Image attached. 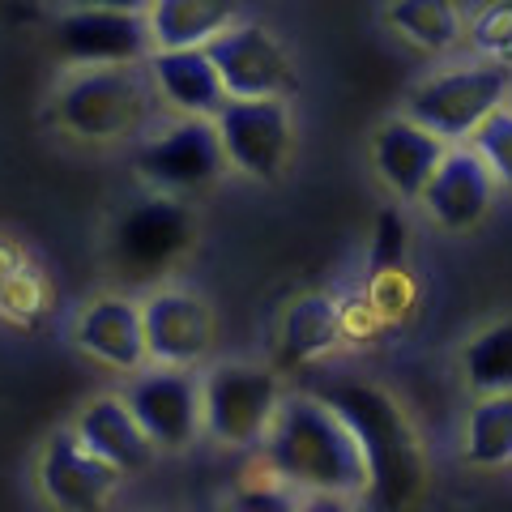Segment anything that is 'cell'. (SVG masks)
<instances>
[{
  "label": "cell",
  "mask_w": 512,
  "mask_h": 512,
  "mask_svg": "<svg viewBox=\"0 0 512 512\" xmlns=\"http://www.w3.org/2000/svg\"><path fill=\"white\" fill-rule=\"evenodd\" d=\"M265 466L308 495H363L367 461L355 431L325 397H282L265 431Z\"/></svg>",
  "instance_id": "obj_1"
},
{
  "label": "cell",
  "mask_w": 512,
  "mask_h": 512,
  "mask_svg": "<svg viewBox=\"0 0 512 512\" xmlns=\"http://www.w3.org/2000/svg\"><path fill=\"white\" fill-rule=\"evenodd\" d=\"M325 402L355 431L367 461V491H372V500L380 508H406L423 491L427 466H423L419 436H414L402 406L384 389H372V384H333V389H325Z\"/></svg>",
  "instance_id": "obj_2"
},
{
  "label": "cell",
  "mask_w": 512,
  "mask_h": 512,
  "mask_svg": "<svg viewBox=\"0 0 512 512\" xmlns=\"http://www.w3.org/2000/svg\"><path fill=\"white\" fill-rule=\"evenodd\" d=\"M56 116L82 141L133 137L150 116V82L133 64H86L60 86Z\"/></svg>",
  "instance_id": "obj_3"
},
{
  "label": "cell",
  "mask_w": 512,
  "mask_h": 512,
  "mask_svg": "<svg viewBox=\"0 0 512 512\" xmlns=\"http://www.w3.org/2000/svg\"><path fill=\"white\" fill-rule=\"evenodd\" d=\"M282 402L278 376L269 367L256 363H218L210 376L201 380V419H205V436L227 444V448H244V444H261L274 410Z\"/></svg>",
  "instance_id": "obj_4"
},
{
  "label": "cell",
  "mask_w": 512,
  "mask_h": 512,
  "mask_svg": "<svg viewBox=\"0 0 512 512\" xmlns=\"http://www.w3.org/2000/svg\"><path fill=\"white\" fill-rule=\"evenodd\" d=\"M508 73L500 64H466L419 82L406 99V116L444 141H461L508 99Z\"/></svg>",
  "instance_id": "obj_5"
},
{
  "label": "cell",
  "mask_w": 512,
  "mask_h": 512,
  "mask_svg": "<svg viewBox=\"0 0 512 512\" xmlns=\"http://www.w3.org/2000/svg\"><path fill=\"white\" fill-rule=\"evenodd\" d=\"M192 235H197V222H192V210L171 197V192H158V197L137 201L120 222L116 235H111V261L124 278L150 282L158 274L180 261V256L192 248Z\"/></svg>",
  "instance_id": "obj_6"
},
{
  "label": "cell",
  "mask_w": 512,
  "mask_h": 512,
  "mask_svg": "<svg viewBox=\"0 0 512 512\" xmlns=\"http://www.w3.org/2000/svg\"><path fill=\"white\" fill-rule=\"evenodd\" d=\"M137 175L154 192H171V197H188L218 184V175L227 171V154H222V137L214 120L188 116L180 124H171L167 133L150 137L133 158Z\"/></svg>",
  "instance_id": "obj_7"
},
{
  "label": "cell",
  "mask_w": 512,
  "mask_h": 512,
  "mask_svg": "<svg viewBox=\"0 0 512 512\" xmlns=\"http://www.w3.org/2000/svg\"><path fill=\"white\" fill-rule=\"evenodd\" d=\"M222 154L235 171L252 180H278L291 154V111L278 94L269 99H227L214 116Z\"/></svg>",
  "instance_id": "obj_8"
},
{
  "label": "cell",
  "mask_w": 512,
  "mask_h": 512,
  "mask_svg": "<svg viewBox=\"0 0 512 512\" xmlns=\"http://www.w3.org/2000/svg\"><path fill=\"white\" fill-rule=\"evenodd\" d=\"M56 47L73 64H141L154 52L146 9L77 5L56 22Z\"/></svg>",
  "instance_id": "obj_9"
},
{
  "label": "cell",
  "mask_w": 512,
  "mask_h": 512,
  "mask_svg": "<svg viewBox=\"0 0 512 512\" xmlns=\"http://www.w3.org/2000/svg\"><path fill=\"white\" fill-rule=\"evenodd\" d=\"M205 56L214 60L231 99H269V94L282 99L295 86L291 56L282 52V43L265 26L231 22L222 35L205 43Z\"/></svg>",
  "instance_id": "obj_10"
},
{
  "label": "cell",
  "mask_w": 512,
  "mask_h": 512,
  "mask_svg": "<svg viewBox=\"0 0 512 512\" xmlns=\"http://www.w3.org/2000/svg\"><path fill=\"white\" fill-rule=\"evenodd\" d=\"M128 410L137 414L141 431L154 440V448H171L180 453L205 431L201 419V380L188 367H158L128 384L124 393Z\"/></svg>",
  "instance_id": "obj_11"
},
{
  "label": "cell",
  "mask_w": 512,
  "mask_h": 512,
  "mask_svg": "<svg viewBox=\"0 0 512 512\" xmlns=\"http://www.w3.org/2000/svg\"><path fill=\"white\" fill-rule=\"evenodd\" d=\"M39 487L56 508L90 512L116 495L120 470L99 453H90L77 431H56L39 457Z\"/></svg>",
  "instance_id": "obj_12"
},
{
  "label": "cell",
  "mask_w": 512,
  "mask_h": 512,
  "mask_svg": "<svg viewBox=\"0 0 512 512\" xmlns=\"http://www.w3.org/2000/svg\"><path fill=\"white\" fill-rule=\"evenodd\" d=\"M141 329L154 363L192 367L214 346V312L188 291H158L141 303Z\"/></svg>",
  "instance_id": "obj_13"
},
{
  "label": "cell",
  "mask_w": 512,
  "mask_h": 512,
  "mask_svg": "<svg viewBox=\"0 0 512 512\" xmlns=\"http://www.w3.org/2000/svg\"><path fill=\"white\" fill-rule=\"evenodd\" d=\"M495 175L478 158V150H444L440 167L431 171L423 188V205L431 222H440L444 231H470L474 222H483L491 210Z\"/></svg>",
  "instance_id": "obj_14"
},
{
  "label": "cell",
  "mask_w": 512,
  "mask_h": 512,
  "mask_svg": "<svg viewBox=\"0 0 512 512\" xmlns=\"http://www.w3.org/2000/svg\"><path fill=\"white\" fill-rule=\"evenodd\" d=\"M448 150V141L436 137L431 128L414 124L410 116L389 120L372 141V163L380 171V180L389 184L402 201H419L423 188L431 180V171L440 167V158Z\"/></svg>",
  "instance_id": "obj_15"
},
{
  "label": "cell",
  "mask_w": 512,
  "mask_h": 512,
  "mask_svg": "<svg viewBox=\"0 0 512 512\" xmlns=\"http://www.w3.org/2000/svg\"><path fill=\"white\" fill-rule=\"evenodd\" d=\"M150 82L171 107H180L184 116L214 120L231 99L214 69V60L205 56V47H154Z\"/></svg>",
  "instance_id": "obj_16"
},
{
  "label": "cell",
  "mask_w": 512,
  "mask_h": 512,
  "mask_svg": "<svg viewBox=\"0 0 512 512\" xmlns=\"http://www.w3.org/2000/svg\"><path fill=\"white\" fill-rule=\"evenodd\" d=\"M77 346L107 367L137 372V367L150 359L146 329H141V303L116 299V295L94 299L90 308L77 316Z\"/></svg>",
  "instance_id": "obj_17"
},
{
  "label": "cell",
  "mask_w": 512,
  "mask_h": 512,
  "mask_svg": "<svg viewBox=\"0 0 512 512\" xmlns=\"http://www.w3.org/2000/svg\"><path fill=\"white\" fill-rule=\"evenodd\" d=\"M77 436L90 453L111 461L120 474H137L154 461V440L141 431L137 414L128 410L124 397H94V402L77 414Z\"/></svg>",
  "instance_id": "obj_18"
},
{
  "label": "cell",
  "mask_w": 512,
  "mask_h": 512,
  "mask_svg": "<svg viewBox=\"0 0 512 512\" xmlns=\"http://www.w3.org/2000/svg\"><path fill=\"white\" fill-rule=\"evenodd\" d=\"M239 18V0H150L154 47H205Z\"/></svg>",
  "instance_id": "obj_19"
},
{
  "label": "cell",
  "mask_w": 512,
  "mask_h": 512,
  "mask_svg": "<svg viewBox=\"0 0 512 512\" xmlns=\"http://www.w3.org/2000/svg\"><path fill=\"white\" fill-rule=\"evenodd\" d=\"M342 338V312L338 303L325 295H303L291 303V312L282 316V342H278V367H308L325 350H333Z\"/></svg>",
  "instance_id": "obj_20"
},
{
  "label": "cell",
  "mask_w": 512,
  "mask_h": 512,
  "mask_svg": "<svg viewBox=\"0 0 512 512\" xmlns=\"http://www.w3.org/2000/svg\"><path fill=\"white\" fill-rule=\"evenodd\" d=\"M466 457L483 470L512 466V393H483L466 419Z\"/></svg>",
  "instance_id": "obj_21"
},
{
  "label": "cell",
  "mask_w": 512,
  "mask_h": 512,
  "mask_svg": "<svg viewBox=\"0 0 512 512\" xmlns=\"http://www.w3.org/2000/svg\"><path fill=\"white\" fill-rule=\"evenodd\" d=\"M389 26L423 52H444L461 35V18L453 0H393Z\"/></svg>",
  "instance_id": "obj_22"
},
{
  "label": "cell",
  "mask_w": 512,
  "mask_h": 512,
  "mask_svg": "<svg viewBox=\"0 0 512 512\" xmlns=\"http://www.w3.org/2000/svg\"><path fill=\"white\" fill-rule=\"evenodd\" d=\"M466 380L474 393H512V320L483 329L466 346Z\"/></svg>",
  "instance_id": "obj_23"
},
{
  "label": "cell",
  "mask_w": 512,
  "mask_h": 512,
  "mask_svg": "<svg viewBox=\"0 0 512 512\" xmlns=\"http://www.w3.org/2000/svg\"><path fill=\"white\" fill-rule=\"evenodd\" d=\"M470 137H474V150L487 163V171L500 184L512 188V111L508 107H495Z\"/></svg>",
  "instance_id": "obj_24"
},
{
  "label": "cell",
  "mask_w": 512,
  "mask_h": 512,
  "mask_svg": "<svg viewBox=\"0 0 512 512\" xmlns=\"http://www.w3.org/2000/svg\"><path fill=\"white\" fill-rule=\"evenodd\" d=\"M406 261V227L393 210H384L376 218V244H372V269L376 274H389V269H402Z\"/></svg>",
  "instance_id": "obj_25"
},
{
  "label": "cell",
  "mask_w": 512,
  "mask_h": 512,
  "mask_svg": "<svg viewBox=\"0 0 512 512\" xmlns=\"http://www.w3.org/2000/svg\"><path fill=\"white\" fill-rule=\"evenodd\" d=\"M77 5H111V9H146L150 0H77Z\"/></svg>",
  "instance_id": "obj_26"
}]
</instances>
